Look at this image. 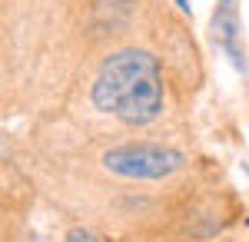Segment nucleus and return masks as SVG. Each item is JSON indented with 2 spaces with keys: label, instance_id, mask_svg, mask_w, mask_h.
<instances>
[{
  "label": "nucleus",
  "instance_id": "20e7f679",
  "mask_svg": "<svg viewBox=\"0 0 249 242\" xmlns=\"http://www.w3.org/2000/svg\"><path fill=\"white\" fill-rule=\"evenodd\" d=\"M63 242H100V236H93L90 229H83V225H77V229H70V232L63 236Z\"/></svg>",
  "mask_w": 249,
  "mask_h": 242
},
{
  "label": "nucleus",
  "instance_id": "39448f33",
  "mask_svg": "<svg viewBox=\"0 0 249 242\" xmlns=\"http://www.w3.org/2000/svg\"><path fill=\"white\" fill-rule=\"evenodd\" d=\"M173 3H176V7H179L183 14H190V0H173Z\"/></svg>",
  "mask_w": 249,
  "mask_h": 242
},
{
  "label": "nucleus",
  "instance_id": "f257e3e1",
  "mask_svg": "<svg viewBox=\"0 0 249 242\" xmlns=\"http://www.w3.org/2000/svg\"><path fill=\"white\" fill-rule=\"evenodd\" d=\"M93 106L126 126H146L163 113V70L150 50L126 47L100 63L93 80Z\"/></svg>",
  "mask_w": 249,
  "mask_h": 242
},
{
  "label": "nucleus",
  "instance_id": "f03ea898",
  "mask_svg": "<svg viewBox=\"0 0 249 242\" xmlns=\"http://www.w3.org/2000/svg\"><path fill=\"white\" fill-rule=\"evenodd\" d=\"M103 166L123 179H166L186 166V156L163 143H123L103 153Z\"/></svg>",
  "mask_w": 249,
  "mask_h": 242
},
{
  "label": "nucleus",
  "instance_id": "7ed1b4c3",
  "mask_svg": "<svg viewBox=\"0 0 249 242\" xmlns=\"http://www.w3.org/2000/svg\"><path fill=\"white\" fill-rule=\"evenodd\" d=\"M213 40L226 50L236 70H246V60L239 50V14H236V0H219L216 14H213Z\"/></svg>",
  "mask_w": 249,
  "mask_h": 242
}]
</instances>
